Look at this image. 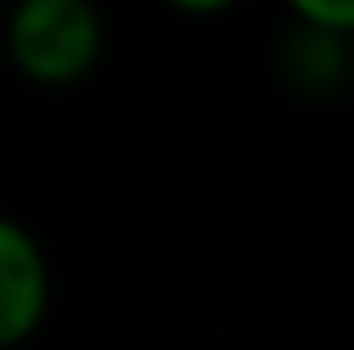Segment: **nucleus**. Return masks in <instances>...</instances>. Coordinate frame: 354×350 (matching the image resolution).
Masks as SVG:
<instances>
[{"mask_svg":"<svg viewBox=\"0 0 354 350\" xmlns=\"http://www.w3.org/2000/svg\"><path fill=\"white\" fill-rule=\"evenodd\" d=\"M6 57L36 88H72L103 57V16L93 0H16L6 16Z\"/></svg>","mask_w":354,"mask_h":350,"instance_id":"obj_1","label":"nucleus"},{"mask_svg":"<svg viewBox=\"0 0 354 350\" xmlns=\"http://www.w3.org/2000/svg\"><path fill=\"white\" fill-rule=\"evenodd\" d=\"M52 309V268L21 222L0 216V350L26 345Z\"/></svg>","mask_w":354,"mask_h":350,"instance_id":"obj_2","label":"nucleus"},{"mask_svg":"<svg viewBox=\"0 0 354 350\" xmlns=\"http://www.w3.org/2000/svg\"><path fill=\"white\" fill-rule=\"evenodd\" d=\"M283 72H288V82L313 88V93L344 82V72H349V36L319 31V26H298L283 42Z\"/></svg>","mask_w":354,"mask_h":350,"instance_id":"obj_3","label":"nucleus"},{"mask_svg":"<svg viewBox=\"0 0 354 350\" xmlns=\"http://www.w3.org/2000/svg\"><path fill=\"white\" fill-rule=\"evenodd\" d=\"M288 10L298 16V26L354 36V0H288Z\"/></svg>","mask_w":354,"mask_h":350,"instance_id":"obj_4","label":"nucleus"},{"mask_svg":"<svg viewBox=\"0 0 354 350\" xmlns=\"http://www.w3.org/2000/svg\"><path fill=\"white\" fill-rule=\"evenodd\" d=\"M169 10H180V16H221V10L241 6V0H165Z\"/></svg>","mask_w":354,"mask_h":350,"instance_id":"obj_5","label":"nucleus"}]
</instances>
